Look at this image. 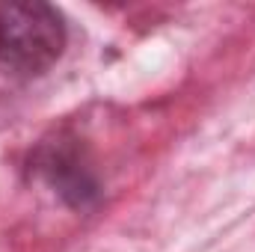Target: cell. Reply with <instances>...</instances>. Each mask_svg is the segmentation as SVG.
Instances as JSON below:
<instances>
[{
    "instance_id": "obj_2",
    "label": "cell",
    "mask_w": 255,
    "mask_h": 252,
    "mask_svg": "<svg viewBox=\"0 0 255 252\" xmlns=\"http://www.w3.org/2000/svg\"><path fill=\"white\" fill-rule=\"evenodd\" d=\"M45 172H48L51 184L60 190L63 196H68L74 205H83V199L95 193L92 178L86 175L83 166H77V160H74L71 151H60V148H57V151L45 160Z\"/></svg>"
},
{
    "instance_id": "obj_1",
    "label": "cell",
    "mask_w": 255,
    "mask_h": 252,
    "mask_svg": "<svg viewBox=\"0 0 255 252\" xmlns=\"http://www.w3.org/2000/svg\"><path fill=\"white\" fill-rule=\"evenodd\" d=\"M65 48L63 15L39 0L0 9V68L12 77H39Z\"/></svg>"
}]
</instances>
